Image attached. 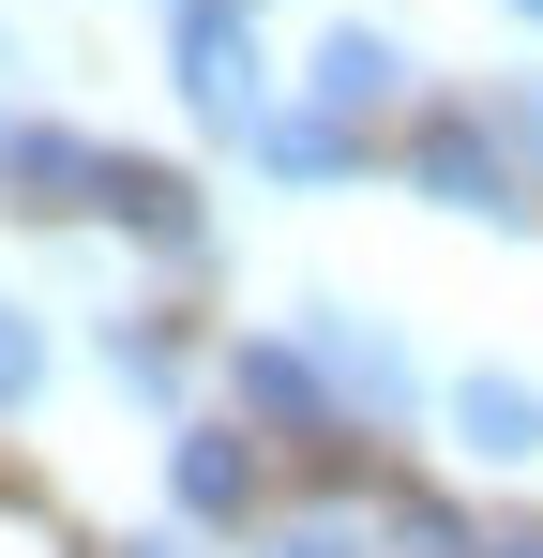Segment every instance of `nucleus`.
Instances as JSON below:
<instances>
[{
  "label": "nucleus",
  "mask_w": 543,
  "mask_h": 558,
  "mask_svg": "<svg viewBox=\"0 0 543 558\" xmlns=\"http://www.w3.org/2000/svg\"><path fill=\"white\" fill-rule=\"evenodd\" d=\"M498 136L529 151V182H543V76H514V92H498Z\"/></svg>",
  "instance_id": "f8f14e48"
},
{
  "label": "nucleus",
  "mask_w": 543,
  "mask_h": 558,
  "mask_svg": "<svg viewBox=\"0 0 543 558\" xmlns=\"http://www.w3.org/2000/svg\"><path fill=\"white\" fill-rule=\"evenodd\" d=\"M287 332L317 348L333 408H348V438H377V423H408V408H423V363H408V332H393V317H362V302H302Z\"/></svg>",
  "instance_id": "7ed1b4c3"
},
{
  "label": "nucleus",
  "mask_w": 543,
  "mask_h": 558,
  "mask_svg": "<svg viewBox=\"0 0 543 558\" xmlns=\"http://www.w3.org/2000/svg\"><path fill=\"white\" fill-rule=\"evenodd\" d=\"M136 558H181V544H136Z\"/></svg>",
  "instance_id": "2eb2a0df"
},
{
  "label": "nucleus",
  "mask_w": 543,
  "mask_h": 558,
  "mask_svg": "<svg viewBox=\"0 0 543 558\" xmlns=\"http://www.w3.org/2000/svg\"><path fill=\"white\" fill-rule=\"evenodd\" d=\"M106 377H121L136 408H167V392H181V332H167V317H106Z\"/></svg>",
  "instance_id": "1a4fd4ad"
},
{
  "label": "nucleus",
  "mask_w": 543,
  "mask_h": 558,
  "mask_svg": "<svg viewBox=\"0 0 543 558\" xmlns=\"http://www.w3.org/2000/svg\"><path fill=\"white\" fill-rule=\"evenodd\" d=\"M167 498L196 513V529H242L272 483H257V423H181L167 438Z\"/></svg>",
  "instance_id": "39448f33"
},
{
  "label": "nucleus",
  "mask_w": 543,
  "mask_h": 558,
  "mask_svg": "<svg viewBox=\"0 0 543 558\" xmlns=\"http://www.w3.org/2000/svg\"><path fill=\"white\" fill-rule=\"evenodd\" d=\"M514 15H529V31H543V0H514Z\"/></svg>",
  "instance_id": "4468645a"
},
{
  "label": "nucleus",
  "mask_w": 543,
  "mask_h": 558,
  "mask_svg": "<svg viewBox=\"0 0 543 558\" xmlns=\"http://www.w3.org/2000/svg\"><path fill=\"white\" fill-rule=\"evenodd\" d=\"M167 76H181V106L212 121V136H257L272 106V46H257V0H167Z\"/></svg>",
  "instance_id": "f03ea898"
},
{
  "label": "nucleus",
  "mask_w": 543,
  "mask_h": 558,
  "mask_svg": "<svg viewBox=\"0 0 543 558\" xmlns=\"http://www.w3.org/2000/svg\"><path fill=\"white\" fill-rule=\"evenodd\" d=\"M483 558H543V529H498V544H483Z\"/></svg>",
  "instance_id": "ddd939ff"
},
{
  "label": "nucleus",
  "mask_w": 543,
  "mask_h": 558,
  "mask_svg": "<svg viewBox=\"0 0 543 558\" xmlns=\"http://www.w3.org/2000/svg\"><path fill=\"white\" fill-rule=\"evenodd\" d=\"M227 377H242V423H257V438H287V453H333V438H348V408H333V377H317V348H302V332H242V348H227Z\"/></svg>",
  "instance_id": "20e7f679"
},
{
  "label": "nucleus",
  "mask_w": 543,
  "mask_h": 558,
  "mask_svg": "<svg viewBox=\"0 0 543 558\" xmlns=\"http://www.w3.org/2000/svg\"><path fill=\"white\" fill-rule=\"evenodd\" d=\"M242 167H257V182H287V196H333V182H362V121H333V106H272L257 136H242Z\"/></svg>",
  "instance_id": "423d86ee"
},
{
  "label": "nucleus",
  "mask_w": 543,
  "mask_h": 558,
  "mask_svg": "<svg viewBox=\"0 0 543 558\" xmlns=\"http://www.w3.org/2000/svg\"><path fill=\"white\" fill-rule=\"evenodd\" d=\"M377 513H257V558H362Z\"/></svg>",
  "instance_id": "9d476101"
},
{
  "label": "nucleus",
  "mask_w": 543,
  "mask_h": 558,
  "mask_svg": "<svg viewBox=\"0 0 543 558\" xmlns=\"http://www.w3.org/2000/svg\"><path fill=\"white\" fill-rule=\"evenodd\" d=\"M452 453L468 468H529L543 453V377H514V363L452 377Z\"/></svg>",
  "instance_id": "6e6552de"
},
{
  "label": "nucleus",
  "mask_w": 543,
  "mask_h": 558,
  "mask_svg": "<svg viewBox=\"0 0 543 558\" xmlns=\"http://www.w3.org/2000/svg\"><path fill=\"white\" fill-rule=\"evenodd\" d=\"M31 392H46V317H31V302H0V423H15Z\"/></svg>",
  "instance_id": "9b49d317"
},
{
  "label": "nucleus",
  "mask_w": 543,
  "mask_h": 558,
  "mask_svg": "<svg viewBox=\"0 0 543 558\" xmlns=\"http://www.w3.org/2000/svg\"><path fill=\"white\" fill-rule=\"evenodd\" d=\"M393 167H408V196H438V211H468V227H529V211H543L529 151L498 136V106H423Z\"/></svg>",
  "instance_id": "f257e3e1"
},
{
  "label": "nucleus",
  "mask_w": 543,
  "mask_h": 558,
  "mask_svg": "<svg viewBox=\"0 0 543 558\" xmlns=\"http://www.w3.org/2000/svg\"><path fill=\"white\" fill-rule=\"evenodd\" d=\"M408 46L377 31V15H348V31H317V61H302V106H333V121H377V106H408Z\"/></svg>",
  "instance_id": "0eeeda50"
}]
</instances>
